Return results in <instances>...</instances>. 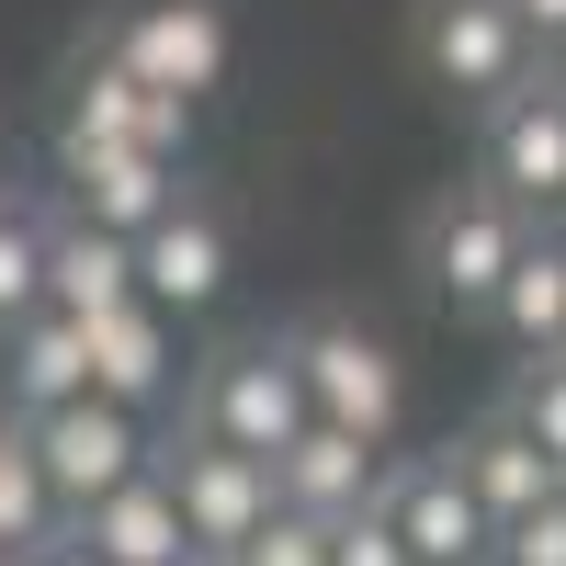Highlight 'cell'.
<instances>
[{
  "mask_svg": "<svg viewBox=\"0 0 566 566\" xmlns=\"http://www.w3.org/2000/svg\"><path fill=\"white\" fill-rule=\"evenodd\" d=\"M453 476L476 488V510H488L499 533H510V522H533L544 499H566V464H555V453H544L510 408H488L476 431H453Z\"/></svg>",
  "mask_w": 566,
  "mask_h": 566,
  "instance_id": "14",
  "label": "cell"
},
{
  "mask_svg": "<svg viewBox=\"0 0 566 566\" xmlns=\"http://www.w3.org/2000/svg\"><path fill=\"white\" fill-rule=\"evenodd\" d=\"M510 12H522V34H533V57H544V45H566V0H510Z\"/></svg>",
  "mask_w": 566,
  "mask_h": 566,
  "instance_id": "26",
  "label": "cell"
},
{
  "mask_svg": "<svg viewBox=\"0 0 566 566\" xmlns=\"http://www.w3.org/2000/svg\"><path fill=\"white\" fill-rule=\"evenodd\" d=\"M510 419H522V431L566 464V352H544V363H522V374H510V397H499Z\"/></svg>",
  "mask_w": 566,
  "mask_h": 566,
  "instance_id": "22",
  "label": "cell"
},
{
  "mask_svg": "<svg viewBox=\"0 0 566 566\" xmlns=\"http://www.w3.org/2000/svg\"><path fill=\"white\" fill-rule=\"evenodd\" d=\"M227 566H328V522H295V510H272V522L227 555Z\"/></svg>",
  "mask_w": 566,
  "mask_h": 566,
  "instance_id": "23",
  "label": "cell"
},
{
  "mask_svg": "<svg viewBox=\"0 0 566 566\" xmlns=\"http://www.w3.org/2000/svg\"><path fill=\"white\" fill-rule=\"evenodd\" d=\"M69 522H57V499H45V464H34V431L12 408H0V555H45Z\"/></svg>",
  "mask_w": 566,
  "mask_h": 566,
  "instance_id": "20",
  "label": "cell"
},
{
  "mask_svg": "<svg viewBox=\"0 0 566 566\" xmlns=\"http://www.w3.org/2000/svg\"><path fill=\"white\" fill-rule=\"evenodd\" d=\"M544 91H566V45H544Z\"/></svg>",
  "mask_w": 566,
  "mask_h": 566,
  "instance_id": "28",
  "label": "cell"
},
{
  "mask_svg": "<svg viewBox=\"0 0 566 566\" xmlns=\"http://www.w3.org/2000/svg\"><path fill=\"white\" fill-rule=\"evenodd\" d=\"M408 57H419V80H431L453 114H499L510 91L544 69L510 0H419L408 12Z\"/></svg>",
  "mask_w": 566,
  "mask_h": 566,
  "instance_id": "3",
  "label": "cell"
},
{
  "mask_svg": "<svg viewBox=\"0 0 566 566\" xmlns=\"http://www.w3.org/2000/svg\"><path fill=\"white\" fill-rule=\"evenodd\" d=\"M170 386H181V352H170V317L148 295L114 306V317H91V397H114V408L148 419Z\"/></svg>",
  "mask_w": 566,
  "mask_h": 566,
  "instance_id": "16",
  "label": "cell"
},
{
  "mask_svg": "<svg viewBox=\"0 0 566 566\" xmlns=\"http://www.w3.org/2000/svg\"><path fill=\"white\" fill-rule=\"evenodd\" d=\"M227 283H239V227H227V205H205V193H181L148 239H136V295L159 317H205Z\"/></svg>",
  "mask_w": 566,
  "mask_h": 566,
  "instance_id": "10",
  "label": "cell"
},
{
  "mask_svg": "<svg viewBox=\"0 0 566 566\" xmlns=\"http://www.w3.org/2000/svg\"><path fill=\"white\" fill-rule=\"evenodd\" d=\"M57 159H69V216L103 227V239H148V227L193 193V181L170 159H148V148H80V136H57Z\"/></svg>",
  "mask_w": 566,
  "mask_h": 566,
  "instance_id": "11",
  "label": "cell"
},
{
  "mask_svg": "<svg viewBox=\"0 0 566 566\" xmlns=\"http://www.w3.org/2000/svg\"><path fill=\"white\" fill-rule=\"evenodd\" d=\"M69 136L80 148H148V159H193V103H159V91H136L103 45H91V69H80V91H69Z\"/></svg>",
  "mask_w": 566,
  "mask_h": 566,
  "instance_id": "13",
  "label": "cell"
},
{
  "mask_svg": "<svg viewBox=\"0 0 566 566\" xmlns=\"http://www.w3.org/2000/svg\"><path fill=\"white\" fill-rule=\"evenodd\" d=\"M488 566H566V499H544V510H533V522H510Z\"/></svg>",
  "mask_w": 566,
  "mask_h": 566,
  "instance_id": "24",
  "label": "cell"
},
{
  "mask_svg": "<svg viewBox=\"0 0 566 566\" xmlns=\"http://www.w3.org/2000/svg\"><path fill=\"white\" fill-rule=\"evenodd\" d=\"M283 352H295V386H306L317 431H352L363 453H397V431H408V363H397V340L374 317L317 306V317L283 328Z\"/></svg>",
  "mask_w": 566,
  "mask_h": 566,
  "instance_id": "1",
  "label": "cell"
},
{
  "mask_svg": "<svg viewBox=\"0 0 566 566\" xmlns=\"http://www.w3.org/2000/svg\"><path fill=\"white\" fill-rule=\"evenodd\" d=\"M103 57L159 91V103H205L227 80V0H136V12L103 34Z\"/></svg>",
  "mask_w": 566,
  "mask_h": 566,
  "instance_id": "7",
  "label": "cell"
},
{
  "mask_svg": "<svg viewBox=\"0 0 566 566\" xmlns=\"http://www.w3.org/2000/svg\"><path fill=\"white\" fill-rule=\"evenodd\" d=\"M533 239H544V227H533L522 205H499L488 181H453V193L419 216V283H431L442 306L488 317V306H499V283H510V261H522Z\"/></svg>",
  "mask_w": 566,
  "mask_h": 566,
  "instance_id": "4",
  "label": "cell"
},
{
  "mask_svg": "<svg viewBox=\"0 0 566 566\" xmlns=\"http://www.w3.org/2000/svg\"><path fill=\"white\" fill-rule=\"evenodd\" d=\"M34 566H103V555H91V544H80V533H57V544H45V555H34Z\"/></svg>",
  "mask_w": 566,
  "mask_h": 566,
  "instance_id": "27",
  "label": "cell"
},
{
  "mask_svg": "<svg viewBox=\"0 0 566 566\" xmlns=\"http://www.w3.org/2000/svg\"><path fill=\"white\" fill-rule=\"evenodd\" d=\"M91 397V328L57 317V306H34L23 328H0V408L12 419H57Z\"/></svg>",
  "mask_w": 566,
  "mask_h": 566,
  "instance_id": "15",
  "label": "cell"
},
{
  "mask_svg": "<svg viewBox=\"0 0 566 566\" xmlns=\"http://www.w3.org/2000/svg\"><path fill=\"white\" fill-rule=\"evenodd\" d=\"M0 566H34V555H0Z\"/></svg>",
  "mask_w": 566,
  "mask_h": 566,
  "instance_id": "30",
  "label": "cell"
},
{
  "mask_svg": "<svg viewBox=\"0 0 566 566\" xmlns=\"http://www.w3.org/2000/svg\"><path fill=\"white\" fill-rule=\"evenodd\" d=\"M23 431H34V464H45V499H57V522L103 510L114 488H136V476L159 464L148 419L114 408V397H80V408H57V419H23Z\"/></svg>",
  "mask_w": 566,
  "mask_h": 566,
  "instance_id": "5",
  "label": "cell"
},
{
  "mask_svg": "<svg viewBox=\"0 0 566 566\" xmlns=\"http://www.w3.org/2000/svg\"><path fill=\"white\" fill-rule=\"evenodd\" d=\"M488 328H499V352H510V363H544V352H566V227H544V239H533L522 261H510V283H499Z\"/></svg>",
  "mask_w": 566,
  "mask_h": 566,
  "instance_id": "18",
  "label": "cell"
},
{
  "mask_svg": "<svg viewBox=\"0 0 566 566\" xmlns=\"http://www.w3.org/2000/svg\"><path fill=\"white\" fill-rule=\"evenodd\" d=\"M374 510L397 522L408 566H488V555H499V522L476 510V488L453 476V442H442V453H397L386 488H374Z\"/></svg>",
  "mask_w": 566,
  "mask_h": 566,
  "instance_id": "9",
  "label": "cell"
},
{
  "mask_svg": "<svg viewBox=\"0 0 566 566\" xmlns=\"http://www.w3.org/2000/svg\"><path fill=\"white\" fill-rule=\"evenodd\" d=\"M45 306L57 317H114V306H136V239H103V227H80V216H57V250H45Z\"/></svg>",
  "mask_w": 566,
  "mask_h": 566,
  "instance_id": "19",
  "label": "cell"
},
{
  "mask_svg": "<svg viewBox=\"0 0 566 566\" xmlns=\"http://www.w3.org/2000/svg\"><path fill=\"white\" fill-rule=\"evenodd\" d=\"M476 181L533 227H566V91H544V69L499 114H476Z\"/></svg>",
  "mask_w": 566,
  "mask_h": 566,
  "instance_id": "6",
  "label": "cell"
},
{
  "mask_svg": "<svg viewBox=\"0 0 566 566\" xmlns=\"http://www.w3.org/2000/svg\"><path fill=\"white\" fill-rule=\"evenodd\" d=\"M386 464H397V453H363L352 431H317V419H306V431L272 453V510H295V522H328V533H340V522H363V510H374Z\"/></svg>",
  "mask_w": 566,
  "mask_h": 566,
  "instance_id": "12",
  "label": "cell"
},
{
  "mask_svg": "<svg viewBox=\"0 0 566 566\" xmlns=\"http://www.w3.org/2000/svg\"><path fill=\"white\" fill-rule=\"evenodd\" d=\"M328 566H408V544H397V522H386V510H363V522H340V533H328Z\"/></svg>",
  "mask_w": 566,
  "mask_h": 566,
  "instance_id": "25",
  "label": "cell"
},
{
  "mask_svg": "<svg viewBox=\"0 0 566 566\" xmlns=\"http://www.w3.org/2000/svg\"><path fill=\"white\" fill-rule=\"evenodd\" d=\"M69 533L103 555V566H193V533H181V499H170V476H159V464H148L136 488H114L103 510H80Z\"/></svg>",
  "mask_w": 566,
  "mask_h": 566,
  "instance_id": "17",
  "label": "cell"
},
{
  "mask_svg": "<svg viewBox=\"0 0 566 566\" xmlns=\"http://www.w3.org/2000/svg\"><path fill=\"white\" fill-rule=\"evenodd\" d=\"M181 431H205L227 453L272 464L283 442L306 431V386H295V352H283V328H261V340H227L193 363V408H181Z\"/></svg>",
  "mask_w": 566,
  "mask_h": 566,
  "instance_id": "2",
  "label": "cell"
},
{
  "mask_svg": "<svg viewBox=\"0 0 566 566\" xmlns=\"http://www.w3.org/2000/svg\"><path fill=\"white\" fill-rule=\"evenodd\" d=\"M45 250H57V216L0 193V328H23L45 306Z\"/></svg>",
  "mask_w": 566,
  "mask_h": 566,
  "instance_id": "21",
  "label": "cell"
},
{
  "mask_svg": "<svg viewBox=\"0 0 566 566\" xmlns=\"http://www.w3.org/2000/svg\"><path fill=\"white\" fill-rule=\"evenodd\" d=\"M159 476H170V499H181V533H193V566H227L261 522H272V464H250V453H227V442H205V431H181V442H159Z\"/></svg>",
  "mask_w": 566,
  "mask_h": 566,
  "instance_id": "8",
  "label": "cell"
},
{
  "mask_svg": "<svg viewBox=\"0 0 566 566\" xmlns=\"http://www.w3.org/2000/svg\"><path fill=\"white\" fill-rule=\"evenodd\" d=\"M0 193H12V148H0Z\"/></svg>",
  "mask_w": 566,
  "mask_h": 566,
  "instance_id": "29",
  "label": "cell"
}]
</instances>
